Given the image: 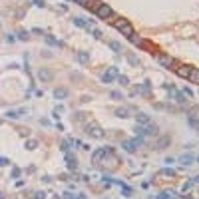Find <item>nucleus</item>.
<instances>
[{
    "instance_id": "49530a36",
    "label": "nucleus",
    "mask_w": 199,
    "mask_h": 199,
    "mask_svg": "<svg viewBox=\"0 0 199 199\" xmlns=\"http://www.w3.org/2000/svg\"><path fill=\"white\" fill-rule=\"evenodd\" d=\"M189 189H191V181H189V183H185V185H183V191H189Z\"/></svg>"
},
{
    "instance_id": "473e14b6",
    "label": "nucleus",
    "mask_w": 199,
    "mask_h": 199,
    "mask_svg": "<svg viewBox=\"0 0 199 199\" xmlns=\"http://www.w3.org/2000/svg\"><path fill=\"white\" fill-rule=\"evenodd\" d=\"M60 149H62L64 153H70V142H62L60 143Z\"/></svg>"
},
{
    "instance_id": "4c0bfd02",
    "label": "nucleus",
    "mask_w": 199,
    "mask_h": 199,
    "mask_svg": "<svg viewBox=\"0 0 199 199\" xmlns=\"http://www.w3.org/2000/svg\"><path fill=\"white\" fill-rule=\"evenodd\" d=\"M6 165H10L8 157H2V155H0V167H6Z\"/></svg>"
},
{
    "instance_id": "7ed1b4c3",
    "label": "nucleus",
    "mask_w": 199,
    "mask_h": 199,
    "mask_svg": "<svg viewBox=\"0 0 199 199\" xmlns=\"http://www.w3.org/2000/svg\"><path fill=\"white\" fill-rule=\"evenodd\" d=\"M155 62L161 68H167V70H175V66H177L175 58H171L169 54H155Z\"/></svg>"
},
{
    "instance_id": "393cba45",
    "label": "nucleus",
    "mask_w": 199,
    "mask_h": 199,
    "mask_svg": "<svg viewBox=\"0 0 199 199\" xmlns=\"http://www.w3.org/2000/svg\"><path fill=\"white\" fill-rule=\"evenodd\" d=\"M169 142H171V139H169L167 136H163V137H159V139H157V149H165V147H167V146H169Z\"/></svg>"
},
{
    "instance_id": "cd10ccee",
    "label": "nucleus",
    "mask_w": 199,
    "mask_h": 199,
    "mask_svg": "<svg viewBox=\"0 0 199 199\" xmlns=\"http://www.w3.org/2000/svg\"><path fill=\"white\" fill-rule=\"evenodd\" d=\"M38 76H40V80H42V82H48V80H52V72H48V70H44V68H42L40 72H38Z\"/></svg>"
},
{
    "instance_id": "6ab92c4d",
    "label": "nucleus",
    "mask_w": 199,
    "mask_h": 199,
    "mask_svg": "<svg viewBox=\"0 0 199 199\" xmlns=\"http://www.w3.org/2000/svg\"><path fill=\"white\" fill-rule=\"evenodd\" d=\"M120 32H122V36H126V38H130V36L133 34V32H136V30H133V26L130 24V22H127L126 26H123V28H120Z\"/></svg>"
},
{
    "instance_id": "0eeeda50",
    "label": "nucleus",
    "mask_w": 199,
    "mask_h": 199,
    "mask_svg": "<svg viewBox=\"0 0 199 199\" xmlns=\"http://www.w3.org/2000/svg\"><path fill=\"white\" fill-rule=\"evenodd\" d=\"M86 133H88L90 137H104V132H102V127L98 123H88V126H86Z\"/></svg>"
},
{
    "instance_id": "a19ab883",
    "label": "nucleus",
    "mask_w": 199,
    "mask_h": 199,
    "mask_svg": "<svg viewBox=\"0 0 199 199\" xmlns=\"http://www.w3.org/2000/svg\"><path fill=\"white\" fill-rule=\"evenodd\" d=\"M34 6H38V8H44L46 4H44V0H34Z\"/></svg>"
},
{
    "instance_id": "4be33fe9",
    "label": "nucleus",
    "mask_w": 199,
    "mask_h": 199,
    "mask_svg": "<svg viewBox=\"0 0 199 199\" xmlns=\"http://www.w3.org/2000/svg\"><path fill=\"white\" fill-rule=\"evenodd\" d=\"M159 175H161V177H169V179H171V177H175V169L161 167V169H159Z\"/></svg>"
},
{
    "instance_id": "c9c22d12",
    "label": "nucleus",
    "mask_w": 199,
    "mask_h": 199,
    "mask_svg": "<svg viewBox=\"0 0 199 199\" xmlns=\"http://www.w3.org/2000/svg\"><path fill=\"white\" fill-rule=\"evenodd\" d=\"M183 96H185V98H193L195 94H193V90H191V88H183Z\"/></svg>"
},
{
    "instance_id": "c85d7f7f",
    "label": "nucleus",
    "mask_w": 199,
    "mask_h": 199,
    "mask_svg": "<svg viewBox=\"0 0 199 199\" xmlns=\"http://www.w3.org/2000/svg\"><path fill=\"white\" fill-rule=\"evenodd\" d=\"M127 62H130L132 66H136V68H139V66H142L139 58H137V56H133V54H127Z\"/></svg>"
},
{
    "instance_id": "de8ad7c7",
    "label": "nucleus",
    "mask_w": 199,
    "mask_h": 199,
    "mask_svg": "<svg viewBox=\"0 0 199 199\" xmlns=\"http://www.w3.org/2000/svg\"><path fill=\"white\" fill-rule=\"evenodd\" d=\"M72 199H86L84 195H72Z\"/></svg>"
},
{
    "instance_id": "f704fd0d",
    "label": "nucleus",
    "mask_w": 199,
    "mask_h": 199,
    "mask_svg": "<svg viewBox=\"0 0 199 199\" xmlns=\"http://www.w3.org/2000/svg\"><path fill=\"white\" fill-rule=\"evenodd\" d=\"M76 4H80V6H88L90 8V4H92V0H74Z\"/></svg>"
},
{
    "instance_id": "37998d69",
    "label": "nucleus",
    "mask_w": 199,
    "mask_h": 199,
    "mask_svg": "<svg viewBox=\"0 0 199 199\" xmlns=\"http://www.w3.org/2000/svg\"><path fill=\"white\" fill-rule=\"evenodd\" d=\"M153 199H169V197H167V193H159V195H155Z\"/></svg>"
},
{
    "instance_id": "58836bf2",
    "label": "nucleus",
    "mask_w": 199,
    "mask_h": 199,
    "mask_svg": "<svg viewBox=\"0 0 199 199\" xmlns=\"http://www.w3.org/2000/svg\"><path fill=\"white\" fill-rule=\"evenodd\" d=\"M165 193H167L169 199H177V197H179V193H177V191H165Z\"/></svg>"
},
{
    "instance_id": "f8f14e48",
    "label": "nucleus",
    "mask_w": 199,
    "mask_h": 199,
    "mask_svg": "<svg viewBox=\"0 0 199 199\" xmlns=\"http://www.w3.org/2000/svg\"><path fill=\"white\" fill-rule=\"evenodd\" d=\"M127 40H130L133 46H143V44H146V40H143V36L136 34V32H133V34H132V36H130V38H127Z\"/></svg>"
},
{
    "instance_id": "72a5a7b5",
    "label": "nucleus",
    "mask_w": 199,
    "mask_h": 199,
    "mask_svg": "<svg viewBox=\"0 0 199 199\" xmlns=\"http://www.w3.org/2000/svg\"><path fill=\"white\" fill-rule=\"evenodd\" d=\"M18 40H22V42H26V40H28V32L20 30V32H18Z\"/></svg>"
},
{
    "instance_id": "f03ea898",
    "label": "nucleus",
    "mask_w": 199,
    "mask_h": 199,
    "mask_svg": "<svg viewBox=\"0 0 199 199\" xmlns=\"http://www.w3.org/2000/svg\"><path fill=\"white\" fill-rule=\"evenodd\" d=\"M136 133H137L139 137L157 136V133H159V127L155 126V123H152V122H149V123H146V126H137V127H136Z\"/></svg>"
},
{
    "instance_id": "2f4dec72",
    "label": "nucleus",
    "mask_w": 199,
    "mask_h": 199,
    "mask_svg": "<svg viewBox=\"0 0 199 199\" xmlns=\"http://www.w3.org/2000/svg\"><path fill=\"white\" fill-rule=\"evenodd\" d=\"M36 146H38L36 139H28V142H26V149H36Z\"/></svg>"
},
{
    "instance_id": "f3484780",
    "label": "nucleus",
    "mask_w": 199,
    "mask_h": 199,
    "mask_svg": "<svg viewBox=\"0 0 199 199\" xmlns=\"http://www.w3.org/2000/svg\"><path fill=\"white\" fill-rule=\"evenodd\" d=\"M44 40H46L50 46H56V48H62V46H64V42L56 40V38H54V36H50V34H46V36H44Z\"/></svg>"
},
{
    "instance_id": "e433bc0d",
    "label": "nucleus",
    "mask_w": 199,
    "mask_h": 199,
    "mask_svg": "<svg viewBox=\"0 0 199 199\" xmlns=\"http://www.w3.org/2000/svg\"><path fill=\"white\" fill-rule=\"evenodd\" d=\"M92 36H94L96 40H100V38H102V30H98V28H94V30H92Z\"/></svg>"
},
{
    "instance_id": "9b49d317",
    "label": "nucleus",
    "mask_w": 199,
    "mask_h": 199,
    "mask_svg": "<svg viewBox=\"0 0 199 199\" xmlns=\"http://www.w3.org/2000/svg\"><path fill=\"white\" fill-rule=\"evenodd\" d=\"M26 114H28V110H26V107H18V110H10L6 116L10 117V120H20V117L26 116Z\"/></svg>"
},
{
    "instance_id": "bb28decb",
    "label": "nucleus",
    "mask_w": 199,
    "mask_h": 199,
    "mask_svg": "<svg viewBox=\"0 0 199 199\" xmlns=\"http://www.w3.org/2000/svg\"><path fill=\"white\" fill-rule=\"evenodd\" d=\"M110 48H112L116 54H122V52H123V46H122L117 40H112V42H110Z\"/></svg>"
},
{
    "instance_id": "412c9836",
    "label": "nucleus",
    "mask_w": 199,
    "mask_h": 199,
    "mask_svg": "<svg viewBox=\"0 0 199 199\" xmlns=\"http://www.w3.org/2000/svg\"><path fill=\"white\" fill-rule=\"evenodd\" d=\"M76 60H78L80 64H88V62H90V54H88V52H78V54H76Z\"/></svg>"
},
{
    "instance_id": "39448f33",
    "label": "nucleus",
    "mask_w": 199,
    "mask_h": 199,
    "mask_svg": "<svg viewBox=\"0 0 199 199\" xmlns=\"http://www.w3.org/2000/svg\"><path fill=\"white\" fill-rule=\"evenodd\" d=\"M117 76H120V72H117V68L116 66H112V68H107L104 74H102V82L104 84H114Z\"/></svg>"
},
{
    "instance_id": "09e8293b",
    "label": "nucleus",
    "mask_w": 199,
    "mask_h": 199,
    "mask_svg": "<svg viewBox=\"0 0 199 199\" xmlns=\"http://www.w3.org/2000/svg\"><path fill=\"white\" fill-rule=\"evenodd\" d=\"M193 181H195V183H199V175H195V177H193Z\"/></svg>"
},
{
    "instance_id": "423d86ee",
    "label": "nucleus",
    "mask_w": 199,
    "mask_h": 199,
    "mask_svg": "<svg viewBox=\"0 0 199 199\" xmlns=\"http://www.w3.org/2000/svg\"><path fill=\"white\" fill-rule=\"evenodd\" d=\"M163 88L167 90V94H169V98H171V100H175L177 104H185V96L181 94V92H179V90H177V88H173V86H171V84H165Z\"/></svg>"
},
{
    "instance_id": "2eb2a0df",
    "label": "nucleus",
    "mask_w": 199,
    "mask_h": 199,
    "mask_svg": "<svg viewBox=\"0 0 199 199\" xmlns=\"http://www.w3.org/2000/svg\"><path fill=\"white\" fill-rule=\"evenodd\" d=\"M193 161H195V155H193V153H183L179 157V163H183V165H191Z\"/></svg>"
},
{
    "instance_id": "ea45409f",
    "label": "nucleus",
    "mask_w": 199,
    "mask_h": 199,
    "mask_svg": "<svg viewBox=\"0 0 199 199\" xmlns=\"http://www.w3.org/2000/svg\"><path fill=\"white\" fill-rule=\"evenodd\" d=\"M110 96H112L114 100H122V92H116V90H114V92H112Z\"/></svg>"
},
{
    "instance_id": "4468645a",
    "label": "nucleus",
    "mask_w": 199,
    "mask_h": 199,
    "mask_svg": "<svg viewBox=\"0 0 199 199\" xmlns=\"http://www.w3.org/2000/svg\"><path fill=\"white\" fill-rule=\"evenodd\" d=\"M114 114L117 117H122V120H126V117H130V107H116Z\"/></svg>"
},
{
    "instance_id": "5701e85b",
    "label": "nucleus",
    "mask_w": 199,
    "mask_h": 199,
    "mask_svg": "<svg viewBox=\"0 0 199 199\" xmlns=\"http://www.w3.org/2000/svg\"><path fill=\"white\" fill-rule=\"evenodd\" d=\"M74 24L80 26V28H90V22H88L86 18H80V16H76V18H74Z\"/></svg>"
},
{
    "instance_id": "ddd939ff",
    "label": "nucleus",
    "mask_w": 199,
    "mask_h": 199,
    "mask_svg": "<svg viewBox=\"0 0 199 199\" xmlns=\"http://www.w3.org/2000/svg\"><path fill=\"white\" fill-rule=\"evenodd\" d=\"M68 90L66 88H56V90H54V98H56V100H66L68 98Z\"/></svg>"
},
{
    "instance_id": "b1692460",
    "label": "nucleus",
    "mask_w": 199,
    "mask_h": 199,
    "mask_svg": "<svg viewBox=\"0 0 199 199\" xmlns=\"http://www.w3.org/2000/svg\"><path fill=\"white\" fill-rule=\"evenodd\" d=\"M136 120H137V126H146V123H149V116H147V114H142V112H139Z\"/></svg>"
},
{
    "instance_id": "7c9ffc66",
    "label": "nucleus",
    "mask_w": 199,
    "mask_h": 199,
    "mask_svg": "<svg viewBox=\"0 0 199 199\" xmlns=\"http://www.w3.org/2000/svg\"><path fill=\"white\" fill-rule=\"evenodd\" d=\"M117 82H120V86H130V78L120 74V76H117Z\"/></svg>"
},
{
    "instance_id": "a211bd4d",
    "label": "nucleus",
    "mask_w": 199,
    "mask_h": 199,
    "mask_svg": "<svg viewBox=\"0 0 199 199\" xmlns=\"http://www.w3.org/2000/svg\"><path fill=\"white\" fill-rule=\"evenodd\" d=\"M110 24L114 26V28H117V30H120V28H123V26L127 24V20H126V18H122V16H120V18H116V20H110Z\"/></svg>"
},
{
    "instance_id": "dca6fc26",
    "label": "nucleus",
    "mask_w": 199,
    "mask_h": 199,
    "mask_svg": "<svg viewBox=\"0 0 199 199\" xmlns=\"http://www.w3.org/2000/svg\"><path fill=\"white\" fill-rule=\"evenodd\" d=\"M64 157H66V165H68V169H70V171L76 169V157H74L72 153H66Z\"/></svg>"
},
{
    "instance_id": "f257e3e1",
    "label": "nucleus",
    "mask_w": 199,
    "mask_h": 199,
    "mask_svg": "<svg viewBox=\"0 0 199 199\" xmlns=\"http://www.w3.org/2000/svg\"><path fill=\"white\" fill-rule=\"evenodd\" d=\"M146 146V137H133V139H126V142L122 143V147L126 149V152H130V153H133V152H137L139 147H143Z\"/></svg>"
},
{
    "instance_id": "3c124183",
    "label": "nucleus",
    "mask_w": 199,
    "mask_h": 199,
    "mask_svg": "<svg viewBox=\"0 0 199 199\" xmlns=\"http://www.w3.org/2000/svg\"><path fill=\"white\" fill-rule=\"evenodd\" d=\"M195 161H199V155H197V157H195Z\"/></svg>"
},
{
    "instance_id": "20e7f679",
    "label": "nucleus",
    "mask_w": 199,
    "mask_h": 199,
    "mask_svg": "<svg viewBox=\"0 0 199 199\" xmlns=\"http://www.w3.org/2000/svg\"><path fill=\"white\" fill-rule=\"evenodd\" d=\"M96 16H98L100 20H112V16H114V8H112L110 4H102L100 2L98 10H96Z\"/></svg>"
},
{
    "instance_id": "c756f323",
    "label": "nucleus",
    "mask_w": 199,
    "mask_h": 199,
    "mask_svg": "<svg viewBox=\"0 0 199 199\" xmlns=\"http://www.w3.org/2000/svg\"><path fill=\"white\" fill-rule=\"evenodd\" d=\"M189 80L193 84H199V68H191V76H189Z\"/></svg>"
},
{
    "instance_id": "a878e982",
    "label": "nucleus",
    "mask_w": 199,
    "mask_h": 199,
    "mask_svg": "<svg viewBox=\"0 0 199 199\" xmlns=\"http://www.w3.org/2000/svg\"><path fill=\"white\" fill-rule=\"evenodd\" d=\"M117 185L122 187V191H123V195H126V197H132V195H133V189H132L130 185H126V183H123V181H120V183H117Z\"/></svg>"
},
{
    "instance_id": "a18cd8bd",
    "label": "nucleus",
    "mask_w": 199,
    "mask_h": 199,
    "mask_svg": "<svg viewBox=\"0 0 199 199\" xmlns=\"http://www.w3.org/2000/svg\"><path fill=\"white\" fill-rule=\"evenodd\" d=\"M72 195H74V193H70V191H66V193H64V199H72Z\"/></svg>"
},
{
    "instance_id": "9d476101",
    "label": "nucleus",
    "mask_w": 199,
    "mask_h": 199,
    "mask_svg": "<svg viewBox=\"0 0 199 199\" xmlns=\"http://www.w3.org/2000/svg\"><path fill=\"white\" fill-rule=\"evenodd\" d=\"M132 94H143V96H149V94H152V86H149V82L146 80V82L139 84L137 88H133V92H132Z\"/></svg>"
},
{
    "instance_id": "8fccbe9b",
    "label": "nucleus",
    "mask_w": 199,
    "mask_h": 199,
    "mask_svg": "<svg viewBox=\"0 0 199 199\" xmlns=\"http://www.w3.org/2000/svg\"><path fill=\"white\" fill-rule=\"evenodd\" d=\"M0 199H4V193L2 191H0Z\"/></svg>"
},
{
    "instance_id": "c03bdc74",
    "label": "nucleus",
    "mask_w": 199,
    "mask_h": 199,
    "mask_svg": "<svg viewBox=\"0 0 199 199\" xmlns=\"http://www.w3.org/2000/svg\"><path fill=\"white\" fill-rule=\"evenodd\" d=\"M18 175H20V169L14 167V169H12V177H18Z\"/></svg>"
},
{
    "instance_id": "79ce46f5",
    "label": "nucleus",
    "mask_w": 199,
    "mask_h": 199,
    "mask_svg": "<svg viewBox=\"0 0 199 199\" xmlns=\"http://www.w3.org/2000/svg\"><path fill=\"white\" fill-rule=\"evenodd\" d=\"M34 199H46V197H44V193H42V191H36L34 193Z\"/></svg>"
},
{
    "instance_id": "aec40b11",
    "label": "nucleus",
    "mask_w": 199,
    "mask_h": 199,
    "mask_svg": "<svg viewBox=\"0 0 199 199\" xmlns=\"http://www.w3.org/2000/svg\"><path fill=\"white\" fill-rule=\"evenodd\" d=\"M187 122H189L191 127H195V130H199V116L197 114H189V117H187Z\"/></svg>"
},
{
    "instance_id": "6e6552de",
    "label": "nucleus",
    "mask_w": 199,
    "mask_h": 199,
    "mask_svg": "<svg viewBox=\"0 0 199 199\" xmlns=\"http://www.w3.org/2000/svg\"><path fill=\"white\" fill-rule=\"evenodd\" d=\"M106 153H107V146H104V147H98V149H96V152L92 153V163H94V165H100Z\"/></svg>"
},
{
    "instance_id": "1a4fd4ad",
    "label": "nucleus",
    "mask_w": 199,
    "mask_h": 199,
    "mask_svg": "<svg viewBox=\"0 0 199 199\" xmlns=\"http://www.w3.org/2000/svg\"><path fill=\"white\" fill-rule=\"evenodd\" d=\"M175 74H177L179 78H187V80H189V76H191V66H185V64L175 66Z\"/></svg>"
}]
</instances>
